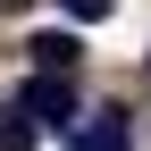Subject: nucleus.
I'll return each mask as SVG.
<instances>
[{
  "label": "nucleus",
  "mask_w": 151,
  "mask_h": 151,
  "mask_svg": "<svg viewBox=\"0 0 151 151\" xmlns=\"http://www.w3.org/2000/svg\"><path fill=\"white\" fill-rule=\"evenodd\" d=\"M59 9H67V25H101V17L118 9V0H59Z\"/></svg>",
  "instance_id": "5"
},
{
  "label": "nucleus",
  "mask_w": 151,
  "mask_h": 151,
  "mask_svg": "<svg viewBox=\"0 0 151 151\" xmlns=\"http://www.w3.org/2000/svg\"><path fill=\"white\" fill-rule=\"evenodd\" d=\"M143 76H151V59H143Z\"/></svg>",
  "instance_id": "6"
},
{
  "label": "nucleus",
  "mask_w": 151,
  "mask_h": 151,
  "mask_svg": "<svg viewBox=\"0 0 151 151\" xmlns=\"http://www.w3.org/2000/svg\"><path fill=\"white\" fill-rule=\"evenodd\" d=\"M34 143V109L25 101H0V151H25Z\"/></svg>",
  "instance_id": "4"
},
{
  "label": "nucleus",
  "mask_w": 151,
  "mask_h": 151,
  "mask_svg": "<svg viewBox=\"0 0 151 151\" xmlns=\"http://www.w3.org/2000/svg\"><path fill=\"white\" fill-rule=\"evenodd\" d=\"M67 151H134V126H126V109H84V118L67 126Z\"/></svg>",
  "instance_id": "2"
},
{
  "label": "nucleus",
  "mask_w": 151,
  "mask_h": 151,
  "mask_svg": "<svg viewBox=\"0 0 151 151\" xmlns=\"http://www.w3.org/2000/svg\"><path fill=\"white\" fill-rule=\"evenodd\" d=\"M17 101L34 109V126H59V134L84 118V101H76V76H50V67H34V84L17 92Z\"/></svg>",
  "instance_id": "1"
},
{
  "label": "nucleus",
  "mask_w": 151,
  "mask_h": 151,
  "mask_svg": "<svg viewBox=\"0 0 151 151\" xmlns=\"http://www.w3.org/2000/svg\"><path fill=\"white\" fill-rule=\"evenodd\" d=\"M25 59L50 67V76H76V67H84V42H76V25H50V34H34V42H25Z\"/></svg>",
  "instance_id": "3"
}]
</instances>
